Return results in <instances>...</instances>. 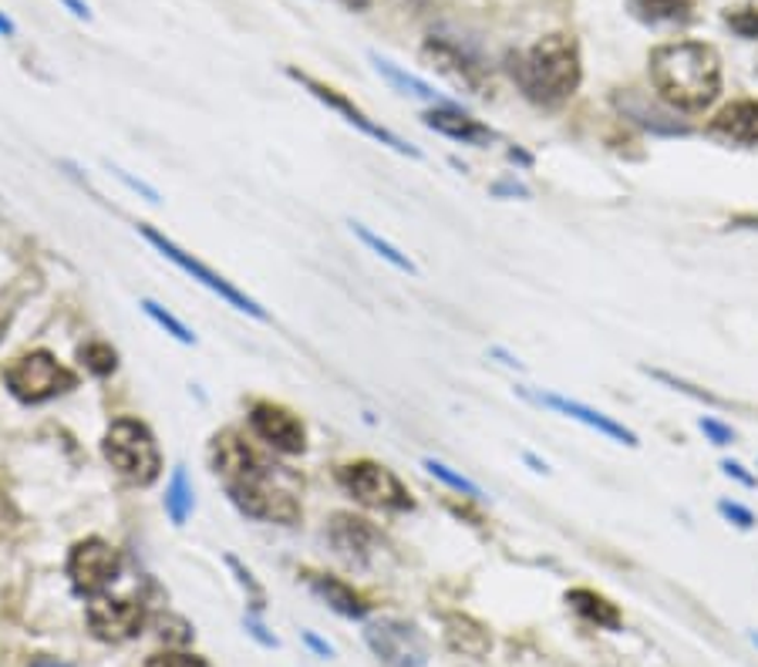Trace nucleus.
I'll use <instances>...</instances> for the list:
<instances>
[{"label":"nucleus","mask_w":758,"mask_h":667,"mask_svg":"<svg viewBox=\"0 0 758 667\" xmlns=\"http://www.w3.org/2000/svg\"><path fill=\"white\" fill-rule=\"evenodd\" d=\"M210 469L223 482L229 503L244 516L277 526L300 522L303 479L287 466L273 462L270 455H263L244 432L226 429L213 435Z\"/></svg>","instance_id":"1"},{"label":"nucleus","mask_w":758,"mask_h":667,"mask_svg":"<svg viewBox=\"0 0 758 667\" xmlns=\"http://www.w3.org/2000/svg\"><path fill=\"white\" fill-rule=\"evenodd\" d=\"M647 78L668 109L705 112L721 95V54L708 41H664L647 54Z\"/></svg>","instance_id":"2"},{"label":"nucleus","mask_w":758,"mask_h":667,"mask_svg":"<svg viewBox=\"0 0 758 667\" xmlns=\"http://www.w3.org/2000/svg\"><path fill=\"white\" fill-rule=\"evenodd\" d=\"M506 72L526 101L539 109H560L583 85L580 41L567 30L543 34L530 48L506 54Z\"/></svg>","instance_id":"3"},{"label":"nucleus","mask_w":758,"mask_h":667,"mask_svg":"<svg viewBox=\"0 0 758 667\" xmlns=\"http://www.w3.org/2000/svg\"><path fill=\"white\" fill-rule=\"evenodd\" d=\"M101 455L105 462L132 485L149 489L162 475V448L156 432L135 415H119L109 421L101 435Z\"/></svg>","instance_id":"4"},{"label":"nucleus","mask_w":758,"mask_h":667,"mask_svg":"<svg viewBox=\"0 0 758 667\" xmlns=\"http://www.w3.org/2000/svg\"><path fill=\"white\" fill-rule=\"evenodd\" d=\"M4 388L21 405H48L78 388V371H72L48 347H34L4 368Z\"/></svg>","instance_id":"5"},{"label":"nucleus","mask_w":758,"mask_h":667,"mask_svg":"<svg viewBox=\"0 0 758 667\" xmlns=\"http://www.w3.org/2000/svg\"><path fill=\"white\" fill-rule=\"evenodd\" d=\"M334 479L344 496H351L358 506L382 509V512H411L415 499H411L408 485L382 462L374 459H355L334 469Z\"/></svg>","instance_id":"6"},{"label":"nucleus","mask_w":758,"mask_h":667,"mask_svg":"<svg viewBox=\"0 0 758 667\" xmlns=\"http://www.w3.org/2000/svg\"><path fill=\"white\" fill-rule=\"evenodd\" d=\"M135 230H139V236L149 243V247H152L156 254H162L169 263H176L186 276H192L196 284H202L206 291H213V294H216L223 304H229L233 310L250 313V318H257V321H266V318H270V313H266V310H263V307H260L250 294H244L236 284H229V280H226L223 273H216L213 267H206L202 260H196L192 254H186L176 239H169L165 233H159V230H156V226H149V223H139Z\"/></svg>","instance_id":"7"},{"label":"nucleus","mask_w":758,"mask_h":667,"mask_svg":"<svg viewBox=\"0 0 758 667\" xmlns=\"http://www.w3.org/2000/svg\"><path fill=\"white\" fill-rule=\"evenodd\" d=\"M122 573V553L101 536H85L64 559V577L72 583V593L82 601H95V596L109 593L112 583Z\"/></svg>","instance_id":"8"},{"label":"nucleus","mask_w":758,"mask_h":667,"mask_svg":"<svg viewBox=\"0 0 758 667\" xmlns=\"http://www.w3.org/2000/svg\"><path fill=\"white\" fill-rule=\"evenodd\" d=\"M152 614L142 593H128V596L101 593L85 604V623L91 630V638L101 644H128L142 634Z\"/></svg>","instance_id":"9"},{"label":"nucleus","mask_w":758,"mask_h":667,"mask_svg":"<svg viewBox=\"0 0 758 667\" xmlns=\"http://www.w3.org/2000/svg\"><path fill=\"white\" fill-rule=\"evenodd\" d=\"M287 78L290 82H297L300 88H307V95H314L321 104H327L331 112H337L344 122L348 125H355L358 132H364L368 138H374V143H382V146H388L392 152H398V156H408V159H422V149H415V146H408L401 135H395L392 128H385V125H377L364 109H358V104L344 95V91H337L334 85H324V82H318L314 75H307V72H300V67H287Z\"/></svg>","instance_id":"10"},{"label":"nucleus","mask_w":758,"mask_h":667,"mask_svg":"<svg viewBox=\"0 0 758 667\" xmlns=\"http://www.w3.org/2000/svg\"><path fill=\"white\" fill-rule=\"evenodd\" d=\"M364 644L385 667H425L428 664V638L419 623L401 617H382L364 627Z\"/></svg>","instance_id":"11"},{"label":"nucleus","mask_w":758,"mask_h":667,"mask_svg":"<svg viewBox=\"0 0 758 667\" xmlns=\"http://www.w3.org/2000/svg\"><path fill=\"white\" fill-rule=\"evenodd\" d=\"M422 58L428 61V67H435V72L442 78H449L456 88H465L472 95H489V67L486 61H482L472 48L445 38V34H432V38H425L422 45Z\"/></svg>","instance_id":"12"},{"label":"nucleus","mask_w":758,"mask_h":667,"mask_svg":"<svg viewBox=\"0 0 758 667\" xmlns=\"http://www.w3.org/2000/svg\"><path fill=\"white\" fill-rule=\"evenodd\" d=\"M250 432L277 455H303L307 452V429L297 411L277 402H253L247 411Z\"/></svg>","instance_id":"13"},{"label":"nucleus","mask_w":758,"mask_h":667,"mask_svg":"<svg viewBox=\"0 0 758 667\" xmlns=\"http://www.w3.org/2000/svg\"><path fill=\"white\" fill-rule=\"evenodd\" d=\"M327 543L337 559H344V564L355 570H364L371 567L377 549H382V533H377V526L364 516L334 512L327 519Z\"/></svg>","instance_id":"14"},{"label":"nucleus","mask_w":758,"mask_h":667,"mask_svg":"<svg viewBox=\"0 0 758 667\" xmlns=\"http://www.w3.org/2000/svg\"><path fill=\"white\" fill-rule=\"evenodd\" d=\"M520 392H523L530 402H536V405H543V408H554V411H560V415L580 421V425H587V429L607 435L610 442H620V445H627V448H637V445H641V439H637L634 429L620 425L617 418H610V415H604V411H597V408H591V405H583V402H576V398H563V395H554V392H530V388H520Z\"/></svg>","instance_id":"15"},{"label":"nucleus","mask_w":758,"mask_h":667,"mask_svg":"<svg viewBox=\"0 0 758 667\" xmlns=\"http://www.w3.org/2000/svg\"><path fill=\"white\" fill-rule=\"evenodd\" d=\"M422 125L432 128L442 138H452L459 146H472V149H486L489 143H496V128H489L486 122H479L475 115H469L459 104H432L428 112H422Z\"/></svg>","instance_id":"16"},{"label":"nucleus","mask_w":758,"mask_h":667,"mask_svg":"<svg viewBox=\"0 0 758 667\" xmlns=\"http://www.w3.org/2000/svg\"><path fill=\"white\" fill-rule=\"evenodd\" d=\"M708 138H718V143L729 146H758V98H738L732 104H725L708 125H705Z\"/></svg>","instance_id":"17"},{"label":"nucleus","mask_w":758,"mask_h":667,"mask_svg":"<svg viewBox=\"0 0 758 667\" xmlns=\"http://www.w3.org/2000/svg\"><path fill=\"white\" fill-rule=\"evenodd\" d=\"M300 580L307 583V590L318 596L321 604H327L334 614L348 617V620H364L371 614L368 596L358 593L348 580H340L334 573H321V570H303Z\"/></svg>","instance_id":"18"},{"label":"nucleus","mask_w":758,"mask_h":667,"mask_svg":"<svg viewBox=\"0 0 758 667\" xmlns=\"http://www.w3.org/2000/svg\"><path fill=\"white\" fill-rule=\"evenodd\" d=\"M567 607L573 610V614H580L583 620L587 623H594V627H600V630H617L624 627V614H620V607L610 601V596H604V593H597V590H591V586H573V590H567Z\"/></svg>","instance_id":"19"},{"label":"nucleus","mask_w":758,"mask_h":667,"mask_svg":"<svg viewBox=\"0 0 758 667\" xmlns=\"http://www.w3.org/2000/svg\"><path fill=\"white\" fill-rule=\"evenodd\" d=\"M368 58H371V64H374V72L382 75L395 91H401V95H408V98H419V101H425L428 109L432 104H456L452 98H445L442 91H435V85H428L425 78H419V75H411V72H405L401 64H395V61H388V58H382L377 51H368Z\"/></svg>","instance_id":"20"},{"label":"nucleus","mask_w":758,"mask_h":667,"mask_svg":"<svg viewBox=\"0 0 758 667\" xmlns=\"http://www.w3.org/2000/svg\"><path fill=\"white\" fill-rule=\"evenodd\" d=\"M445 641H449L452 651L469 654V657H482L493 647L489 630L482 627L479 620L465 617V614H449L445 617Z\"/></svg>","instance_id":"21"},{"label":"nucleus","mask_w":758,"mask_h":667,"mask_svg":"<svg viewBox=\"0 0 758 667\" xmlns=\"http://www.w3.org/2000/svg\"><path fill=\"white\" fill-rule=\"evenodd\" d=\"M192 506H196L192 482H189L186 469L176 466L169 475V485H165V512H169L172 526H186V519L192 516Z\"/></svg>","instance_id":"22"},{"label":"nucleus","mask_w":758,"mask_h":667,"mask_svg":"<svg viewBox=\"0 0 758 667\" xmlns=\"http://www.w3.org/2000/svg\"><path fill=\"white\" fill-rule=\"evenodd\" d=\"M631 11L647 24H681L692 17V0H631Z\"/></svg>","instance_id":"23"},{"label":"nucleus","mask_w":758,"mask_h":667,"mask_svg":"<svg viewBox=\"0 0 758 667\" xmlns=\"http://www.w3.org/2000/svg\"><path fill=\"white\" fill-rule=\"evenodd\" d=\"M348 226H351V233H355V236L364 243V247H368L371 254H377V257H382L385 263H392L395 270H401V273H419L415 260H411L408 254H401V250L395 247V243L382 239V236H377L374 230H368V226H364V223H358V220H351Z\"/></svg>","instance_id":"24"},{"label":"nucleus","mask_w":758,"mask_h":667,"mask_svg":"<svg viewBox=\"0 0 758 667\" xmlns=\"http://www.w3.org/2000/svg\"><path fill=\"white\" fill-rule=\"evenodd\" d=\"M78 365L91 378H109V374L119 371V350L109 341H85L78 347Z\"/></svg>","instance_id":"25"},{"label":"nucleus","mask_w":758,"mask_h":667,"mask_svg":"<svg viewBox=\"0 0 758 667\" xmlns=\"http://www.w3.org/2000/svg\"><path fill=\"white\" fill-rule=\"evenodd\" d=\"M644 371H647L654 381H661V384H668V388H674V392H681V395H687V398H695V402H701V405L732 408L729 398H721V395H714V392H708V388H698V384L684 381V378H678V374H671V371H661V368H644Z\"/></svg>","instance_id":"26"},{"label":"nucleus","mask_w":758,"mask_h":667,"mask_svg":"<svg viewBox=\"0 0 758 667\" xmlns=\"http://www.w3.org/2000/svg\"><path fill=\"white\" fill-rule=\"evenodd\" d=\"M226 567L233 570V577H236L239 590L247 593L250 610H253V614H263V610H266V590H263V583L253 577V570H250V567H244V559H236L233 553H226Z\"/></svg>","instance_id":"27"},{"label":"nucleus","mask_w":758,"mask_h":667,"mask_svg":"<svg viewBox=\"0 0 758 667\" xmlns=\"http://www.w3.org/2000/svg\"><path fill=\"white\" fill-rule=\"evenodd\" d=\"M422 469H425L428 475H435L438 482H445L449 489H456L459 496H465V499H482V489H479L472 479H465L462 472L449 469L445 462H438V459H422Z\"/></svg>","instance_id":"28"},{"label":"nucleus","mask_w":758,"mask_h":667,"mask_svg":"<svg viewBox=\"0 0 758 667\" xmlns=\"http://www.w3.org/2000/svg\"><path fill=\"white\" fill-rule=\"evenodd\" d=\"M142 310L149 313V318L165 331V334H172V337H176L179 344H196V334L176 318V313H172V310H165L162 304H156L152 297H142Z\"/></svg>","instance_id":"29"},{"label":"nucleus","mask_w":758,"mask_h":667,"mask_svg":"<svg viewBox=\"0 0 758 667\" xmlns=\"http://www.w3.org/2000/svg\"><path fill=\"white\" fill-rule=\"evenodd\" d=\"M149 627H156V634L169 644V647H183L192 641V623L176 617V614H159L149 620Z\"/></svg>","instance_id":"30"},{"label":"nucleus","mask_w":758,"mask_h":667,"mask_svg":"<svg viewBox=\"0 0 758 667\" xmlns=\"http://www.w3.org/2000/svg\"><path fill=\"white\" fill-rule=\"evenodd\" d=\"M721 21H725L732 27V34H738L742 41H758V8L755 4L729 8L725 14H721Z\"/></svg>","instance_id":"31"},{"label":"nucleus","mask_w":758,"mask_h":667,"mask_svg":"<svg viewBox=\"0 0 758 667\" xmlns=\"http://www.w3.org/2000/svg\"><path fill=\"white\" fill-rule=\"evenodd\" d=\"M142 667H213V664L206 660L202 654H192V651H183V647H165V651L149 654Z\"/></svg>","instance_id":"32"},{"label":"nucleus","mask_w":758,"mask_h":667,"mask_svg":"<svg viewBox=\"0 0 758 667\" xmlns=\"http://www.w3.org/2000/svg\"><path fill=\"white\" fill-rule=\"evenodd\" d=\"M698 429L705 432V439L711 442V445H718V448H729V445H735V429L732 425H725V421H718V418H711V415H701L698 418Z\"/></svg>","instance_id":"33"},{"label":"nucleus","mask_w":758,"mask_h":667,"mask_svg":"<svg viewBox=\"0 0 758 667\" xmlns=\"http://www.w3.org/2000/svg\"><path fill=\"white\" fill-rule=\"evenodd\" d=\"M718 516L729 519L732 526H738V530H755V526H758L755 512H751L748 506L735 503V499H721V503H718Z\"/></svg>","instance_id":"34"},{"label":"nucleus","mask_w":758,"mask_h":667,"mask_svg":"<svg viewBox=\"0 0 758 667\" xmlns=\"http://www.w3.org/2000/svg\"><path fill=\"white\" fill-rule=\"evenodd\" d=\"M112 175H115V180H122L132 193H139L142 199H149V202H159V193L149 186V183H142V180H135V175H128L125 169H119V165H112Z\"/></svg>","instance_id":"35"},{"label":"nucleus","mask_w":758,"mask_h":667,"mask_svg":"<svg viewBox=\"0 0 758 667\" xmlns=\"http://www.w3.org/2000/svg\"><path fill=\"white\" fill-rule=\"evenodd\" d=\"M244 627H247V634H250V638H257L263 647H281V641H277V638L266 634V627L257 620V614H247V617H244Z\"/></svg>","instance_id":"36"},{"label":"nucleus","mask_w":758,"mask_h":667,"mask_svg":"<svg viewBox=\"0 0 758 667\" xmlns=\"http://www.w3.org/2000/svg\"><path fill=\"white\" fill-rule=\"evenodd\" d=\"M721 472H725L729 479H738L745 489H755L758 485V475H751L742 462H735V459H725V462H721Z\"/></svg>","instance_id":"37"},{"label":"nucleus","mask_w":758,"mask_h":667,"mask_svg":"<svg viewBox=\"0 0 758 667\" xmlns=\"http://www.w3.org/2000/svg\"><path fill=\"white\" fill-rule=\"evenodd\" d=\"M493 196H512V199H515V196H520V199H530L533 193H530V189H526L523 183H515V180H506V183H496V186H493Z\"/></svg>","instance_id":"38"},{"label":"nucleus","mask_w":758,"mask_h":667,"mask_svg":"<svg viewBox=\"0 0 758 667\" xmlns=\"http://www.w3.org/2000/svg\"><path fill=\"white\" fill-rule=\"evenodd\" d=\"M729 230H751V233H758V213H738V217H732Z\"/></svg>","instance_id":"39"},{"label":"nucleus","mask_w":758,"mask_h":667,"mask_svg":"<svg viewBox=\"0 0 758 667\" xmlns=\"http://www.w3.org/2000/svg\"><path fill=\"white\" fill-rule=\"evenodd\" d=\"M303 641H307V647H314L321 657H334V647H331L327 641H321V638L314 634V630H303Z\"/></svg>","instance_id":"40"},{"label":"nucleus","mask_w":758,"mask_h":667,"mask_svg":"<svg viewBox=\"0 0 758 667\" xmlns=\"http://www.w3.org/2000/svg\"><path fill=\"white\" fill-rule=\"evenodd\" d=\"M61 4H64L67 11H72L78 21H91V8L85 4V0H61Z\"/></svg>","instance_id":"41"},{"label":"nucleus","mask_w":758,"mask_h":667,"mask_svg":"<svg viewBox=\"0 0 758 667\" xmlns=\"http://www.w3.org/2000/svg\"><path fill=\"white\" fill-rule=\"evenodd\" d=\"M30 667H75V664H67V660H61V657H48V654H41V657H34V660H30Z\"/></svg>","instance_id":"42"},{"label":"nucleus","mask_w":758,"mask_h":667,"mask_svg":"<svg viewBox=\"0 0 758 667\" xmlns=\"http://www.w3.org/2000/svg\"><path fill=\"white\" fill-rule=\"evenodd\" d=\"M506 156H509V162H520V165H533V156H530V152H523L520 146H509V152H506Z\"/></svg>","instance_id":"43"},{"label":"nucleus","mask_w":758,"mask_h":667,"mask_svg":"<svg viewBox=\"0 0 758 667\" xmlns=\"http://www.w3.org/2000/svg\"><path fill=\"white\" fill-rule=\"evenodd\" d=\"M14 34H17V24L0 11V38H14Z\"/></svg>","instance_id":"44"},{"label":"nucleus","mask_w":758,"mask_h":667,"mask_svg":"<svg viewBox=\"0 0 758 667\" xmlns=\"http://www.w3.org/2000/svg\"><path fill=\"white\" fill-rule=\"evenodd\" d=\"M337 4H344L348 11H368V8H371V0H337Z\"/></svg>","instance_id":"45"},{"label":"nucleus","mask_w":758,"mask_h":667,"mask_svg":"<svg viewBox=\"0 0 758 667\" xmlns=\"http://www.w3.org/2000/svg\"><path fill=\"white\" fill-rule=\"evenodd\" d=\"M523 459H526V462H530V466H533L536 472H549V466H546V462H539V459H536V455H533V452H526V455H523Z\"/></svg>","instance_id":"46"},{"label":"nucleus","mask_w":758,"mask_h":667,"mask_svg":"<svg viewBox=\"0 0 758 667\" xmlns=\"http://www.w3.org/2000/svg\"><path fill=\"white\" fill-rule=\"evenodd\" d=\"M8 321H11V310L4 313V307H0V337H4V331H8Z\"/></svg>","instance_id":"47"},{"label":"nucleus","mask_w":758,"mask_h":667,"mask_svg":"<svg viewBox=\"0 0 758 667\" xmlns=\"http://www.w3.org/2000/svg\"><path fill=\"white\" fill-rule=\"evenodd\" d=\"M751 644H755V647H758V634H751Z\"/></svg>","instance_id":"48"}]
</instances>
